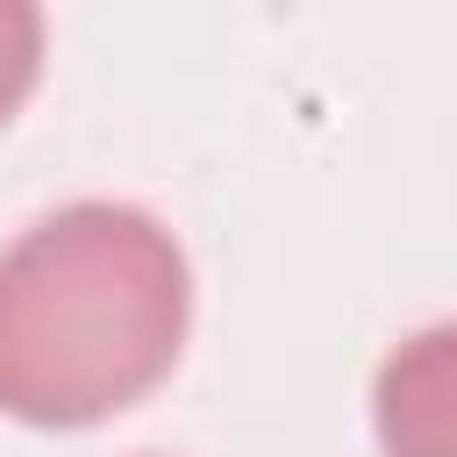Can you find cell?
<instances>
[{
	"instance_id": "cell-1",
	"label": "cell",
	"mask_w": 457,
	"mask_h": 457,
	"mask_svg": "<svg viewBox=\"0 0 457 457\" xmlns=\"http://www.w3.org/2000/svg\"><path fill=\"white\" fill-rule=\"evenodd\" d=\"M193 328L179 236L129 200H71L0 250V414L93 428L150 400Z\"/></svg>"
},
{
	"instance_id": "cell-2",
	"label": "cell",
	"mask_w": 457,
	"mask_h": 457,
	"mask_svg": "<svg viewBox=\"0 0 457 457\" xmlns=\"http://www.w3.org/2000/svg\"><path fill=\"white\" fill-rule=\"evenodd\" d=\"M371 428L386 457H457V321L414 328L378 364Z\"/></svg>"
},
{
	"instance_id": "cell-3",
	"label": "cell",
	"mask_w": 457,
	"mask_h": 457,
	"mask_svg": "<svg viewBox=\"0 0 457 457\" xmlns=\"http://www.w3.org/2000/svg\"><path fill=\"white\" fill-rule=\"evenodd\" d=\"M43 50H50L43 0H0V129L29 107V93L43 79Z\"/></svg>"
}]
</instances>
